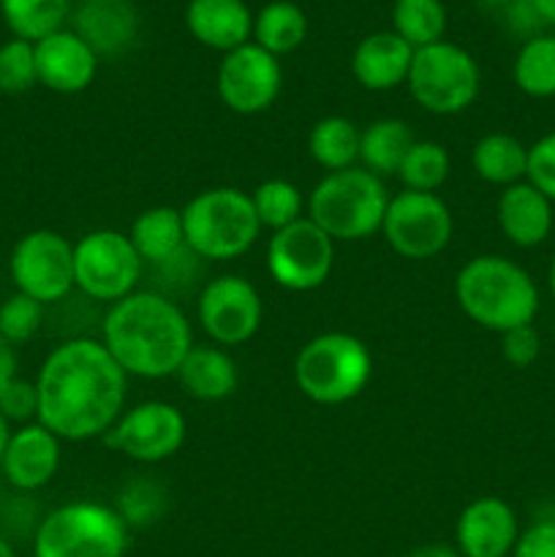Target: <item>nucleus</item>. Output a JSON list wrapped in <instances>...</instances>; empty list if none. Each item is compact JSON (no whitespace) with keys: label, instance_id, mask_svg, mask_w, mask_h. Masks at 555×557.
<instances>
[{"label":"nucleus","instance_id":"obj_1","mask_svg":"<svg viewBox=\"0 0 555 557\" xmlns=\"http://www.w3.org/2000/svg\"><path fill=\"white\" fill-rule=\"evenodd\" d=\"M36 389V422L60 441H90L101 438L125 411L128 375L101 341L74 337L49 351Z\"/></svg>","mask_w":555,"mask_h":557},{"label":"nucleus","instance_id":"obj_2","mask_svg":"<svg viewBox=\"0 0 555 557\" xmlns=\"http://www.w3.org/2000/svg\"><path fill=\"white\" fill-rule=\"evenodd\" d=\"M101 343L125 375L161 381L177 373L194 346L188 315L161 292H134L103 313Z\"/></svg>","mask_w":555,"mask_h":557},{"label":"nucleus","instance_id":"obj_3","mask_svg":"<svg viewBox=\"0 0 555 557\" xmlns=\"http://www.w3.org/2000/svg\"><path fill=\"white\" fill-rule=\"evenodd\" d=\"M455 299L473 324L495 335L533 324L542 305L531 272L498 253L473 256L457 270Z\"/></svg>","mask_w":555,"mask_h":557},{"label":"nucleus","instance_id":"obj_4","mask_svg":"<svg viewBox=\"0 0 555 557\" xmlns=\"http://www.w3.org/2000/svg\"><path fill=\"white\" fill-rule=\"evenodd\" d=\"M392 194L368 169L326 172L308 196V218L335 243H359L381 232Z\"/></svg>","mask_w":555,"mask_h":557},{"label":"nucleus","instance_id":"obj_5","mask_svg":"<svg viewBox=\"0 0 555 557\" xmlns=\"http://www.w3.org/2000/svg\"><path fill=\"white\" fill-rule=\"evenodd\" d=\"M185 245L205 261H232L248 253L261 234L250 194L234 185L205 188L183 207Z\"/></svg>","mask_w":555,"mask_h":557},{"label":"nucleus","instance_id":"obj_6","mask_svg":"<svg viewBox=\"0 0 555 557\" xmlns=\"http://www.w3.org/2000/svg\"><path fill=\"white\" fill-rule=\"evenodd\" d=\"M373 375V357L351 332H321L294 359V384L316 406H343L362 395Z\"/></svg>","mask_w":555,"mask_h":557},{"label":"nucleus","instance_id":"obj_7","mask_svg":"<svg viewBox=\"0 0 555 557\" xmlns=\"http://www.w3.org/2000/svg\"><path fill=\"white\" fill-rule=\"evenodd\" d=\"M128 525L118 509L76 500L49 511L38 522L33 557H123Z\"/></svg>","mask_w":555,"mask_h":557},{"label":"nucleus","instance_id":"obj_8","mask_svg":"<svg viewBox=\"0 0 555 557\" xmlns=\"http://www.w3.org/2000/svg\"><path fill=\"white\" fill-rule=\"evenodd\" d=\"M408 92L430 114H460L477 101L482 74L468 49L452 41H435L430 47L414 49L408 71Z\"/></svg>","mask_w":555,"mask_h":557},{"label":"nucleus","instance_id":"obj_9","mask_svg":"<svg viewBox=\"0 0 555 557\" xmlns=\"http://www.w3.org/2000/svg\"><path fill=\"white\" fill-rule=\"evenodd\" d=\"M145 261L118 228H96L74 243V286L92 302H120L136 292Z\"/></svg>","mask_w":555,"mask_h":557},{"label":"nucleus","instance_id":"obj_10","mask_svg":"<svg viewBox=\"0 0 555 557\" xmlns=\"http://www.w3.org/2000/svg\"><path fill=\"white\" fill-rule=\"evenodd\" d=\"M381 234L403 259L428 261L444 253L446 245L452 243L455 215L439 194L403 188L386 205Z\"/></svg>","mask_w":555,"mask_h":557},{"label":"nucleus","instance_id":"obj_11","mask_svg":"<svg viewBox=\"0 0 555 557\" xmlns=\"http://www.w3.org/2000/svg\"><path fill=\"white\" fill-rule=\"evenodd\" d=\"M264 264L272 281L286 292H316L335 267V239L305 215L292 226L272 232Z\"/></svg>","mask_w":555,"mask_h":557},{"label":"nucleus","instance_id":"obj_12","mask_svg":"<svg viewBox=\"0 0 555 557\" xmlns=\"http://www.w3.org/2000/svg\"><path fill=\"white\" fill-rule=\"evenodd\" d=\"M16 292L54 305L74 292V245L52 228H36L16 239L9 259Z\"/></svg>","mask_w":555,"mask_h":557},{"label":"nucleus","instance_id":"obj_13","mask_svg":"<svg viewBox=\"0 0 555 557\" xmlns=\"http://www.w3.org/2000/svg\"><path fill=\"white\" fill-rule=\"evenodd\" d=\"M185 435L188 422L177 406L166 400H147L120 413L101 441L128 460L156 466L183 449Z\"/></svg>","mask_w":555,"mask_h":557},{"label":"nucleus","instance_id":"obj_14","mask_svg":"<svg viewBox=\"0 0 555 557\" xmlns=\"http://www.w3.org/2000/svg\"><path fill=\"white\" fill-rule=\"evenodd\" d=\"M196 315H199L205 335L215 346H245L259 332L261 319H264V302H261L259 288L248 277L218 275L201 288Z\"/></svg>","mask_w":555,"mask_h":557},{"label":"nucleus","instance_id":"obj_15","mask_svg":"<svg viewBox=\"0 0 555 557\" xmlns=\"http://www.w3.org/2000/svg\"><path fill=\"white\" fill-rule=\"evenodd\" d=\"M218 96L234 114H261L278 101L283 87V69L275 54L248 41L223 54L215 74Z\"/></svg>","mask_w":555,"mask_h":557},{"label":"nucleus","instance_id":"obj_16","mask_svg":"<svg viewBox=\"0 0 555 557\" xmlns=\"http://www.w3.org/2000/svg\"><path fill=\"white\" fill-rule=\"evenodd\" d=\"M520 536L515 509L504 498L482 495L460 511L455 542L460 557H509Z\"/></svg>","mask_w":555,"mask_h":557},{"label":"nucleus","instance_id":"obj_17","mask_svg":"<svg viewBox=\"0 0 555 557\" xmlns=\"http://www.w3.org/2000/svg\"><path fill=\"white\" fill-rule=\"evenodd\" d=\"M98 58L74 30H58L36 44L38 85L60 96L87 90L98 74Z\"/></svg>","mask_w":555,"mask_h":557},{"label":"nucleus","instance_id":"obj_18","mask_svg":"<svg viewBox=\"0 0 555 557\" xmlns=\"http://www.w3.org/2000/svg\"><path fill=\"white\" fill-rule=\"evenodd\" d=\"M0 468L11 487L22 490V493H36L58 476L60 438L49 433L41 422L22 424L20 430L11 433Z\"/></svg>","mask_w":555,"mask_h":557},{"label":"nucleus","instance_id":"obj_19","mask_svg":"<svg viewBox=\"0 0 555 557\" xmlns=\"http://www.w3.org/2000/svg\"><path fill=\"white\" fill-rule=\"evenodd\" d=\"M71 22L98 58H120L139 36V14L131 0H79Z\"/></svg>","mask_w":555,"mask_h":557},{"label":"nucleus","instance_id":"obj_20","mask_svg":"<svg viewBox=\"0 0 555 557\" xmlns=\"http://www.w3.org/2000/svg\"><path fill=\"white\" fill-rule=\"evenodd\" d=\"M495 221L501 234L515 248H539L553 232V201L528 180L501 188L495 201Z\"/></svg>","mask_w":555,"mask_h":557},{"label":"nucleus","instance_id":"obj_21","mask_svg":"<svg viewBox=\"0 0 555 557\" xmlns=\"http://www.w3.org/2000/svg\"><path fill=\"white\" fill-rule=\"evenodd\" d=\"M185 27L201 47L226 54L254 38V11L245 0H188Z\"/></svg>","mask_w":555,"mask_h":557},{"label":"nucleus","instance_id":"obj_22","mask_svg":"<svg viewBox=\"0 0 555 557\" xmlns=\"http://www.w3.org/2000/svg\"><path fill=\"white\" fill-rule=\"evenodd\" d=\"M414 49L395 30H375L354 47L351 74L359 87L370 92H386L406 85Z\"/></svg>","mask_w":555,"mask_h":557},{"label":"nucleus","instance_id":"obj_23","mask_svg":"<svg viewBox=\"0 0 555 557\" xmlns=\"http://www.w3.org/2000/svg\"><path fill=\"white\" fill-rule=\"evenodd\" d=\"M177 381L194 400L218 403L234 395L239 384V373L226 348L207 343V346H190L183 364L177 368Z\"/></svg>","mask_w":555,"mask_h":557},{"label":"nucleus","instance_id":"obj_24","mask_svg":"<svg viewBox=\"0 0 555 557\" xmlns=\"http://www.w3.org/2000/svg\"><path fill=\"white\" fill-rule=\"evenodd\" d=\"M128 239L136 248L139 259L145 267L169 264V261L180 259L188 250L185 245V226H183V212L177 207H147L139 215L134 218L128 228Z\"/></svg>","mask_w":555,"mask_h":557},{"label":"nucleus","instance_id":"obj_25","mask_svg":"<svg viewBox=\"0 0 555 557\" xmlns=\"http://www.w3.org/2000/svg\"><path fill=\"white\" fill-rule=\"evenodd\" d=\"M417 141L411 125L400 117H379L359 134V163L375 177H397L408 150Z\"/></svg>","mask_w":555,"mask_h":557},{"label":"nucleus","instance_id":"obj_26","mask_svg":"<svg viewBox=\"0 0 555 557\" xmlns=\"http://www.w3.org/2000/svg\"><path fill=\"white\" fill-rule=\"evenodd\" d=\"M471 166L482 183L509 188L528 174V147L517 136L493 131L479 136L471 150Z\"/></svg>","mask_w":555,"mask_h":557},{"label":"nucleus","instance_id":"obj_27","mask_svg":"<svg viewBox=\"0 0 555 557\" xmlns=\"http://www.w3.org/2000/svg\"><path fill=\"white\" fill-rule=\"evenodd\" d=\"M308 38V16L294 0H270L254 14V38L264 52L283 58L299 49Z\"/></svg>","mask_w":555,"mask_h":557},{"label":"nucleus","instance_id":"obj_28","mask_svg":"<svg viewBox=\"0 0 555 557\" xmlns=\"http://www.w3.org/2000/svg\"><path fill=\"white\" fill-rule=\"evenodd\" d=\"M359 128L348 117H321L308 134V152L316 166L326 172H343L359 161Z\"/></svg>","mask_w":555,"mask_h":557},{"label":"nucleus","instance_id":"obj_29","mask_svg":"<svg viewBox=\"0 0 555 557\" xmlns=\"http://www.w3.org/2000/svg\"><path fill=\"white\" fill-rule=\"evenodd\" d=\"M0 16L14 38L38 44L63 30L71 16V0H0Z\"/></svg>","mask_w":555,"mask_h":557},{"label":"nucleus","instance_id":"obj_30","mask_svg":"<svg viewBox=\"0 0 555 557\" xmlns=\"http://www.w3.org/2000/svg\"><path fill=\"white\" fill-rule=\"evenodd\" d=\"M511 79L517 90L528 98H555V36L542 33L517 49Z\"/></svg>","mask_w":555,"mask_h":557},{"label":"nucleus","instance_id":"obj_31","mask_svg":"<svg viewBox=\"0 0 555 557\" xmlns=\"http://www.w3.org/2000/svg\"><path fill=\"white\" fill-rule=\"evenodd\" d=\"M446 5L441 0H395L392 5V30L411 49L444 41Z\"/></svg>","mask_w":555,"mask_h":557},{"label":"nucleus","instance_id":"obj_32","mask_svg":"<svg viewBox=\"0 0 555 557\" xmlns=\"http://www.w3.org/2000/svg\"><path fill=\"white\" fill-rule=\"evenodd\" d=\"M250 201H254V210L261 228H270V232H281V228L292 226L299 218H305L303 190L283 177L261 180V183L250 190Z\"/></svg>","mask_w":555,"mask_h":557},{"label":"nucleus","instance_id":"obj_33","mask_svg":"<svg viewBox=\"0 0 555 557\" xmlns=\"http://www.w3.org/2000/svg\"><path fill=\"white\" fill-rule=\"evenodd\" d=\"M452 158L441 141L417 139L403 161L397 180L406 190H422V194H435L441 185L449 180Z\"/></svg>","mask_w":555,"mask_h":557},{"label":"nucleus","instance_id":"obj_34","mask_svg":"<svg viewBox=\"0 0 555 557\" xmlns=\"http://www.w3.org/2000/svg\"><path fill=\"white\" fill-rule=\"evenodd\" d=\"M114 509L128 528L152 525L166 511V490L152 479L136 476L128 484H123Z\"/></svg>","mask_w":555,"mask_h":557},{"label":"nucleus","instance_id":"obj_35","mask_svg":"<svg viewBox=\"0 0 555 557\" xmlns=\"http://www.w3.org/2000/svg\"><path fill=\"white\" fill-rule=\"evenodd\" d=\"M36 85V44L22 41V38L0 44V92L20 96Z\"/></svg>","mask_w":555,"mask_h":557},{"label":"nucleus","instance_id":"obj_36","mask_svg":"<svg viewBox=\"0 0 555 557\" xmlns=\"http://www.w3.org/2000/svg\"><path fill=\"white\" fill-rule=\"evenodd\" d=\"M44 308L47 305L36 302L27 294H11L3 305H0V337L11 346H20L36 337V332L44 324Z\"/></svg>","mask_w":555,"mask_h":557},{"label":"nucleus","instance_id":"obj_37","mask_svg":"<svg viewBox=\"0 0 555 557\" xmlns=\"http://www.w3.org/2000/svg\"><path fill=\"white\" fill-rule=\"evenodd\" d=\"M526 180L533 188L542 190V194L555 205V131L539 136V139L528 147Z\"/></svg>","mask_w":555,"mask_h":557},{"label":"nucleus","instance_id":"obj_38","mask_svg":"<svg viewBox=\"0 0 555 557\" xmlns=\"http://www.w3.org/2000/svg\"><path fill=\"white\" fill-rule=\"evenodd\" d=\"M0 413H3L9 422L30 424L33 419H38V389L36 381H25L16 375L9 386L0 395Z\"/></svg>","mask_w":555,"mask_h":557},{"label":"nucleus","instance_id":"obj_39","mask_svg":"<svg viewBox=\"0 0 555 557\" xmlns=\"http://www.w3.org/2000/svg\"><path fill=\"white\" fill-rule=\"evenodd\" d=\"M501 354H504V359L511 368H531L539 359V354H542V337H539L536 326L528 324L504 332V335H501Z\"/></svg>","mask_w":555,"mask_h":557},{"label":"nucleus","instance_id":"obj_40","mask_svg":"<svg viewBox=\"0 0 555 557\" xmlns=\"http://www.w3.org/2000/svg\"><path fill=\"white\" fill-rule=\"evenodd\" d=\"M511 557H555V520H536L520 531Z\"/></svg>","mask_w":555,"mask_h":557},{"label":"nucleus","instance_id":"obj_41","mask_svg":"<svg viewBox=\"0 0 555 557\" xmlns=\"http://www.w3.org/2000/svg\"><path fill=\"white\" fill-rule=\"evenodd\" d=\"M506 25H509L511 33L526 38V41L533 36H542V27H547L542 22V16L536 14L531 0H511L506 5Z\"/></svg>","mask_w":555,"mask_h":557},{"label":"nucleus","instance_id":"obj_42","mask_svg":"<svg viewBox=\"0 0 555 557\" xmlns=\"http://www.w3.org/2000/svg\"><path fill=\"white\" fill-rule=\"evenodd\" d=\"M16 379V354L11 343H5L0 337V395H3L5 386Z\"/></svg>","mask_w":555,"mask_h":557},{"label":"nucleus","instance_id":"obj_43","mask_svg":"<svg viewBox=\"0 0 555 557\" xmlns=\"http://www.w3.org/2000/svg\"><path fill=\"white\" fill-rule=\"evenodd\" d=\"M406 557H460V553L446 544H428V547H419L414 553H408Z\"/></svg>","mask_w":555,"mask_h":557},{"label":"nucleus","instance_id":"obj_44","mask_svg":"<svg viewBox=\"0 0 555 557\" xmlns=\"http://www.w3.org/2000/svg\"><path fill=\"white\" fill-rule=\"evenodd\" d=\"M533 9H536V14L542 16L544 25L555 27V0H531Z\"/></svg>","mask_w":555,"mask_h":557},{"label":"nucleus","instance_id":"obj_45","mask_svg":"<svg viewBox=\"0 0 555 557\" xmlns=\"http://www.w3.org/2000/svg\"><path fill=\"white\" fill-rule=\"evenodd\" d=\"M11 433H14V430H11V422H9V419L3 417V413H0V462H3L5 446H9Z\"/></svg>","mask_w":555,"mask_h":557},{"label":"nucleus","instance_id":"obj_46","mask_svg":"<svg viewBox=\"0 0 555 557\" xmlns=\"http://www.w3.org/2000/svg\"><path fill=\"white\" fill-rule=\"evenodd\" d=\"M547 286H550V294H553V299H555V256L547 267Z\"/></svg>","mask_w":555,"mask_h":557},{"label":"nucleus","instance_id":"obj_47","mask_svg":"<svg viewBox=\"0 0 555 557\" xmlns=\"http://www.w3.org/2000/svg\"><path fill=\"white\" fill-rule=\"evenodd\" d=\"M0 557H16L14 547H11V544L5 542V539H0Z\"/></svg>","mask_w":555,"mask_h":557},{"label":"nucleus","instance_id":"obj_48","mask_svg":"<svg viewBox=\"0 0 555 557\" xmlns=\"http://www.w3.org/2000/svg\"><path fill=\"white\" fill-rule=\"evenodd\" d=\"M484 5H490V9H506V5L511 3V0H482Z\"/></svg>","mask_w":555,"mask_h":557}]
</instances>
